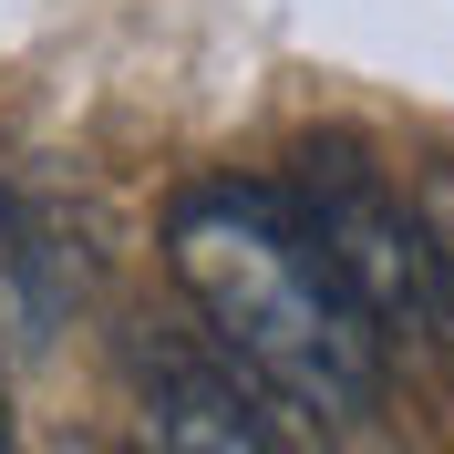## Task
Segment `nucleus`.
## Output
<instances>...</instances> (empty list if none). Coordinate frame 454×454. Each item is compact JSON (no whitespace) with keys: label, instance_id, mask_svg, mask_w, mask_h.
Here are the masks:
<instances>
[{"label":"nucleus","instance_id":"5","mask_svg":"<svg viewBox=\"0 0 454 454\" xmlns=\"http://www.w3.org/2000/svg\"><path fill=\"white\" fill-rule=\"evenodd\" d=\"M0 454H11V444H0Z\"/></svg>","mask_w":454,"mask_h":454},{"label":"nucleus","instance_id":"4","mask_svg":"<svg viewBox=\"0 0 454 454\" xmlns=\"http://www.w3.org/2000/svg\"><path fill=\"white\" fill-rule=\"evenodd\" d=\"M413 207H424V238H434V310H444V331H454V166H434L424 186H413Z\"/></svg>","mask_w":454,"mask_h":454},{"label":"nucleus","instance_id":"3","mask_svg":"<svg viewBox=\"0 0 454 454\" xmlns=\"http://www.w3.org/2000/svg\"><path fill=\"white\" fill-rule=\"evenodd\" d=\"M155 444L166 454H300L248 372L186 362V351L155 362Z\"/></svg>","mask_w":454,"mask_h":454},{"label":"nucleus","instance_id":"2","mask_svg":"<svg viewBox=\"0 0 454 454\" xmlns=\"http://www.w3.org/2000/svg\"><path fill=\"white\" fill-rule=\"evenodd\" d=\"M289 207H300V227L320 238L331 279L351 289L362 320L382 331V351H413L424 331H444V310H434L424 207L403 197L362 145H300V166H289Z\"/></svg>","mask_w":454,"mask_h":454},{"label":"nucleus","instance_id":"1","mask_svg":"<svg viewBox=\"0 0 454 454\" xmlns=\"http://www.w3.org/2000/svg\"><path fill=\"white\" fill-rule=\"evenodd\" d=\"M166 269L197 300V320L227 340V362L279 413H300L320 434H372L393 351L362 320V300L331 279L289 186H238V176L186 186L166 207Z\"/></svg>","mask_w":454,"mask_h":454}]
</instances>
